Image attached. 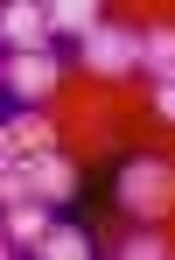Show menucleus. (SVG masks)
I'll return each instance as SVG.
<instances>
[{"label":"nucleus","instance_id":"f257e3e1","mask_svg":"<svg viewBox=\"0 0 175 260\" xmlns=\"http://www.w3.org/2000/svg\"><path fill=\"white\" fill-rule=\"evenodd\" d=\"M70 204L77 197V162L56 148V155H35V162H0V204Z\"/></svg>","mask_w":175,"mask_h":260},{"label":"nucleus","instance_id":"f03ea898","mask_svg":"<svg viewBox=\"0 0 175 260\" xmlns=\"http://www.w3.org/2000/svg\"><path fill=\"white\" fill-rule=\"evenodd\" d=\"M112 190H119V211H133L140 225L175 218V162H161V155H133Z\"/></svg>","mask_w":175,"mask_h":260},{"label":"nucleus","instance_id":"7ed1b4c3","mask_svg":"<svg viewBox=\"0 0 175 260\" xmlns=\"http://www.w3.org/2000/svg\"><path fill=\"white\" fill-rule=\"evenodd\" d=\"M77 63H84L91 78H133V71H140V28L105 21L91 43H77Z\"/></svg>","mask_w":175,"mask_h":260},{"label":"nucleus","instance_id":"20e7f679","mask_svg":"<svg viewBox=\"0 0 175 260\" xmlns=\"http://www.w3.org/2000/svg\"><path fill=\"white\" fill-rule=\"evenodd\" d=\"M35 155H56L49 113L42 106H7V120H0V162H35Z\"/></svg>","mask_w":175,"mask_h":260},{"label":"nucleus","instance_id":"39448f33","mask_svg":"<svg viewBox=\"0 0 175 260\" xmlns=\"http://www.w3.org/2000/svg\"><path fill=\"white\" fill-rule=\"evenodd\" d=\"M56 85H63V63H56V49L7 56V71H0V91H7V106H42Z\"/></svg>","mask_w":175,"mask_h":260},{"label":"nucleus","instance_id":"423d86ee","mask_svg":"<svg viewBox=\"0 0 175 260\" xmlns=\"http://www.w3.org/2000/svg\"><path fill=\"white\" fill-rule=\"evenodd\" d=\"M0 253L7 260H21V253H35L42 246V232L56 225V204H42V197H28V204H0Z\"/></svg>","mask_w":175,"mask_h":260},{"label":"nucleus","instance_id":"0eeeda50","mask_svg":"<svg viewBox=\"0 0 175 260\" xmlns=\"http://www.w3.org/2000/svg\"><path fill=\"white\" fill-rule=\"evenodd\" d=\"M0 43H7V56L49 49V7L42 0H7V7H0Z\"/></svg>","mask_w":175,"mask_h":260},{"label":"nucleus","instance_id":"6e6552de","mask_svg":"<svg viewBox=\"0 0 175 260\" xmlns=\"http://www.w3.org/2000/svg\"><path fill=\"white\" fill-rule=\"evenodd\" d=\"M98 28H105V7H98V0H49V36L91 43Z\"/></svg>","mask_w":175,"mask_h":260},{"label":"nucleus","instance_id":"1a4fd4ad","mask_svg":"<svg viewBox=\"0 0 175 260\" xmlns=\"http://www.w3.org/2000/svg\"><path fill=\"white\" fill-rule=\"evenodd\" d=\"M98 246H91V225H77V218H56L42 232V246H35V260H91Z\"/></svg>","mask_w":175,"mask_h":260},{"label":"nucleus","instance_id":"9d476101","mask_svg":"<svg viewBox=\"0 0 175 260\" xmlns=\"http://www.w3.org/2000/svg\"><path fill=\"white\" fill-rule=\"evenodd\" d=\"M140 71H147V78H175V21L140 28Z\"/></svg>","mask_w":175,"mask_h":260},{"label":"nucleus","instance_id":"9b49d317","mask_svg":"<svg viewBox=\"0 0 175 260\" xmlns=\"http://www.w3.org/2000/svg\"><path fill=\"white\" fill-rule=\"evenodd\" d=\"M112 253H126V260H161V253H168V239H161V225H140V232L119 239Z\"/></svg>","mask_w":175,"mask_h":260},{"label":"nucleus","instance_id":"f8f14e48","mask_svg":"<svg viewBox=\"0 0 175 260\" xmlns=\"http://www.w3.org/2000/svg\"><path fill=\"white\" fill-rule=\"evenodd\" d=\"M154 113L175 120V78H154Z\"/></svg>","mask_w":175,"mask_h":260}]
</instances>
